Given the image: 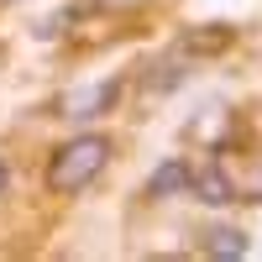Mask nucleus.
Instances as JSON below:
<instances>
[{"instance_id": "1", "label": "nucleus", "mask_w": 262, "mask_h": 262, "mask_svg": "<svg viewBox=\"0 0 262 262\" xmlns=\"http://www.w3.org/2000/svg\"><path fill=\"white\" fill-rule=\"evenodd\" d=\"M105 163H111V142H105L100 131H84V137H69V142L53 152V163H48V184H53L58 194H79L84 184L100 179Z\"/></svg>"}, {"instance_id": "2", "label": "nucleus", "mask_w": 262, "mask_h": 262, "mask_svg": "<svg viewBox=\"0 0 262 262\" xmlns=\"http://www.w3.org/2000/svg\"><path fill=\"white\" fill-rule=\"evenodd\" d=\"M189 189H194V200H205V205H231L236 200V184H231V173L221 163L189 168Z\"/></svg>"}, {"instance_id": "3", "label": "nucleus", "mask_w": 262, "mask_h": 262, "mask_svg": "<svg viewBox=\"0 0 262 262\" xmlns=\"http://www.w3.org/2000/svg\"><path fill=\"white\" fill-rule=\"evenodd\" d=\"M116 95H121V84H116V79L90 84V90H79V95L63 100V116H69V121H90V116H100V111H111Z\"/></svg>"}, {"instance_id": "4", "label": "nucleus", "mask_w": 262, "mask_h": 262, "mask_svg": "<svg viewBox=\"0 0 262 262\" xmlns=\"http://www.w3.org/2000/svg\"><path fill=\"white\" fill-rule=\"evenodd\" d=\"M179 189H189V163H184V158H168L158 173H152L147 194H158V200H163V194H179Z\"/></svg>"}, {"instance_id": "5", "label": "nucleus", "mask_w": 262, "mask_h": 262, "mask_svg": "<svg viewBox=\"0 0 262 262\" xmlns=\"http://www.w3.org/2000/svg\"><path fill=\"white\" fill-rule=\"evenodd\" d=\"M205 252H215V257H242V252H247V236L231 231V226H221V231L205 236Z\"/></svg>"}, {"instance_id": "6", "label": "nucleus", "mask_w": 262, "mask_h": 262, "mask_svg": "<svg viewBox=\"0 0 262 262\" xmlns=\"http://www.w3.org/2000/svg\"><path fill=\"white\" fill-rule=\"evenodd\" d=\"M6 184H11V163L0 158V189H6Z\"/></svg>"}]
</instances>
